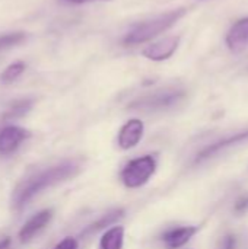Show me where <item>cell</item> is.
Instances as JSON below:
<instances>
[{"instance_id": "16", "label": "cell", "mask_w": 248, "mask_h": 249, "mask_svg": "<svg viewBox=\"0 0 248 249\" xmlns=\"http://www.w3.org/2000/svg\"><path fill=\"white\" fill-rule=\"evenodd\" d=\"M54 249H77V242L73 238H66Z\"/></svg>"}, {"instance_id": "12", "label": "cell", "mask_w": 248, "mask_h": 249, "mask_svg": "<svg viewBox=\"0 0 248 249\" xmlns=\"http://www.w3.org/2000/svg\"><path fill=\"white\" fill-rule=\"evenodd\" d=\"M123 216H124V210H123V209H115V210L110 212L108 214H105L104 217H101L98 222H95V223H92L91 226H88V228L82 232V236L92 235V233H95V232H98V231H101V229H104V228H107V226H110V225H114V223H115L117 220H120Z\"/></svg>"}, {"instance_id": "10", "label": "cell", "mask_w": 248, "mask_h": 249, "mask_svg": "<svg viewBox=\"0 0 248 249\" xmlns=\"http://www.w3.org/2000/svg\"><path fill=\"white\" fill-rule=\"evenodd\" d=\"M199 228L196 226H184V228H175L162 235L164 244L170 249H177L184 247L196 233Z\"/></svg>"}, {"instance_id": "1", "label": "cell", "mask_w": 248, "mask_h": 249, "mask_svg": "<svg viewBox=\"0 0 248 249\" xmlns=\"http://www.w3.org/2000/svg\"><path fill=\"white\" fill-rule=\"evenodd\" d=\"M80 169V163L77 160H66L41 172L31 175L29 178L23 179L12 193V209L20 210L23 209L37 194L57 185L72 177H75Z\"/></svg>"}, {"instance_id": "5", "label": "cell", "mask_w": 248, "mask_h": 249, "mask_svg": "<svg viewBox=\"0 0 248 249\" xmlns=\"http://www.w3.org/2000/svg\"><path fill=\"white\" fill-rule=\"evenodd\" d=\"M180 39L181 38L178 35H171V36L162 38V39H159V41L148 45L142 51V55L146 57L148 60H152V61H164V60H168L177 51V48L180 45Z\"/></svg>"}, {"instance_id": "2", "label": "cell", "mask_w": 248, "mask_h": 249, "mask_svg": "<svg viewBox=\"0 0 248 249\" xmlns=\"http://www.w3.org/2000/svg\"><path fill=\"white\" fill-rule=\"evenodd\" d=\"M186 13H187L186 7H178V9H172V10H168L165 13H161V15H158V16L149 19V20L140 22V23L134 25L126 34L123 42L127 47H134V45L145 44V42L153 39L155 36H158L159 34L168 31Z\"/></svg>"}, {"instance_id": "20", "label": "cell", "mask_w": 248, "mask_h": 249, "mask_svg": "<svg viewBox=\"0 0 248 249\" xmlns=\"http://www.w3.org/2000/svg\"><path fill=\"white\" fill-rule=\"evenodd\" d=\"M67 3H73V4H82V3H88V1H94V0H64Z\"/></svg>"}, {"instance_id": "13", "label": "cell", "mask_w": 248, "mask_h": 249, "mask_svg": "<svg viewBox=\"0 0 248 249\" xmlns=\"http://www.w3.org/2000/svg\"><path fill=\"white\" fill-rule=\"evenodd\" d=\"M32 104H34L32 99H25V98L12 102L10 107H9V109L4 114V118L6 120H12V118H20V117H23L32 108Z\"/></svg>"}, {"instance_id": "19", "label": "cell", "mask_w": 248, "mask_h": 249, "mask_svg": "<svg viewBox=\"0 0 248 249\" xmlns=\"http://www.w3.org/2000/svg\"><path fill=\"white\" fill-rule=\"evenodd\" d=\"M247 207H248V198H246V200H241V201L237 204V210H238V212H240V210H241V212H244Z\"/></svg>"}, {"instance_id": "3", "label": "cell", "mask_w": 248, "mask_h": 249, "mask_svg": "<svg viewBox=\"0 0 248 249\" xmlns=\"http://www.w3.org/2000/svg\"><path fill=\"white\" fill-rule=\"evenodd\" d=\"M156 172V159L153 155H145L137 159L127 162V165L121 171V181L123 184L130 188L136 190L143 187L152 175Z\"/></svg>"}, {"instance_id": "14", "label": "cell", "mask_w": 248, "mask_h": 249, "mask_svg": "<svg viewBox=\"0 0 248 249\" xmlns=\"http://www.w3.org/2000/svg\"><path fill=\"white\" fill-rule=\"evenodd\" d=\"M25 69H26V64L23 61H15V63L9 64L3 70V73L0 74V82L4 83V85H9V83L15 82L25 71Z\"/></svg>"}, {"instance_id": "8", "label": "cell", "mask_w": 248, "mask_h": 249, "mask_svg": "<svg viewBox=\"0 0 248 249\" xmlns=\"http://www.w3.org/2000/svg\"><path fill=\"white\" fill-rule=\"evenodd\" d=\"M227 45L228 48L235 53L240 54L244 50L248 48V18H243L240 20H237L231 29L227 34Z\"/></svg>"}, {"instance_id": "6", "label": "cell", "mask_w": 248, "mask_h": 249, "mask_svg": "<svg viewBox=\"0 0 248 249\" xmlns=\"http://www.w3.org/2000/svg\"><path fill=\"white\" fill-rule=\"evenodd\" d=\"M29 131L18 125H6L0 128V155L7 156L18 150L20 143L29 137Z\"/></svg>"}, {"instance_id": "18", "label": "cell", "mask_w": 248, "mask_h": 249, "mask_svg": "<svg viewBox=\"0 0 248 249\" xmlns=\"http://www.w3.org/2000/svg\"><path fill=\"white\" fill-rule=\"evenodd\" d=\"M10 238H4L0 241V249H10Z\"/></svg>"}, {"instance_id": "17", "label": "cell", "mask_w": 248, "mask_h": 249, "mask_svg": "<svg viewBox=\"0 0 248 249\" xmlns=\"http://www.w3.org/2000/svg\"><path fill=\"white\" fill-rule=\"evenodd\" d=\"M222 249H235V239H234V236H228L224 241Z\"/></svg>"}, {"instance_id": "15", "label": "cell", "mask_w": 248, "mask_h": 249, "mask_svg": "<svg viewBox=\"0 0 248 249\" xmlns=\"http://www.w3.org/2000/svg\"><path fill=\"white\" fill-rule=\"evenodd\" d=\"M26 39L25 32H12V34H4L0 36V51H4L7 48H12L15 45H19Z\"/></svg>"}, {"instance_id": "7", "label": "cell", "mask_w": 248, "mask_h": 249, "mask_svg": "<svg viewBox=\"0 0 248 249\" xmlns=\"http://www.w3.org/2000/svg\"><path fill=\"white\" fill-rule=\"evenodd\" d=\"M143 131H145V125L142 120L139 118L129 120L118 131V137H117L118 147L123 150H130L136 147L143 137Z\"/></svg>"}, {"instance_id": "4", "label": "cell", "mask_w": 248, "mask_h": 249, "mask_svg": "<svg viewBox=\"0 0 248 249\" xmlns=\"http://www.w3.org/2000/svg\"><path fill=\"white\" fill-rule=\"evenodd\" d=\"M184 96V92L180 89H165L158 90L155 93L142 96L130 104L132 109H140V111H156V109H165L172 105H175L181 98Z\"/></svg>"}, {"instance_id": "9", "label": "cell", "mask_w": 248, "mask_h": 249, "mask_svg": "<svg viewBox=\"0 0 248 249\" xmlns=\"http://www.w3.org/2000/svg\"><path fill=\"white\" fill-rule=\"evenodd\" d=\"M53 219V210H42L32 216L19 231V241L22 244L29 242L37 233H39Z\"/></svg>"}, {"instance_id": "11", "label": "cell", "mask_w": 248, "mask_h": 249, "mask_svg": "<svg viewBox=\"0 0 248 249\" xmlns=\"http://www.w3.org/2000/svg\"><path fill=\"white\" fill-rule=\"evenodd\" d=\"M123 242H124V228L114 226L102 235L99 241V249H123Z\"/></svg>"}]
</instances>
